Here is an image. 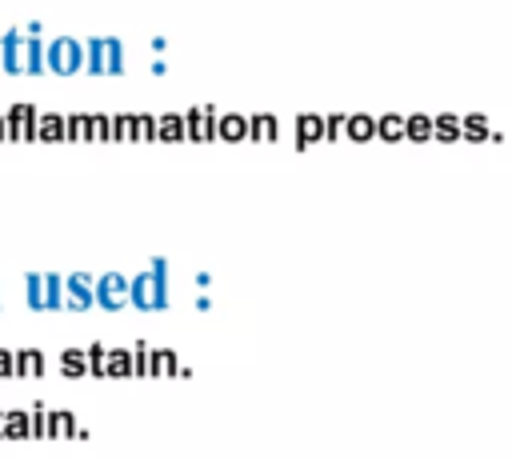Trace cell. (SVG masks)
Listing matches in <instances>:
<instances>
[{
  "label": "cell",
  "mask_w": 512,
  "mask_h": 460,
  "mask_svg": "<svg viewBox=\"0 0 512 460\" xmlns=\"http://www.w3.org/2000/svg\"><path fill=\"white\" fill-rule=\"evenodd\" d=\"M128 304L140 312H164L168 308V260L152 256L148 268L128 276Z\"/></svg>",
  "instance_id": "cell-1"
},
{
  "label": "cell",
  "mask_w": 512,
  "mask_h": 460,
  "mask_svg": "<svg viewBox=\"0 0 512 460\" xmlns=\"http://www.w3.org/2000/svg\"><path fill=\"white\" fill-rule=\"evenodd\" d=\"M84 72L120 76L124 72V40L120 36H88L84 40Z\"/></svg>",
  "instance_id": "cell-2"
},
{
  "label": "cell",
  "mask_w": 512,
  "mask_h": 460,
  "mask_svg": "<svg viewBox=\"0 0 512 460\" xmlns=\"http://www.w3.org/2000/svg\"><path fill=\"white\" fill-rule=\"evenodd\" d=\"M44 64H48V72H56V76H76V72L84 68V40H76V36H56V40H48Z\"/></svg>",
  "instance_id": "cell-3"
},
{
  "label": "cell",
  "mask_w": 512,
  "mask_h": 460,
  "mask_svg": "<svg viewBox=\"0 0 512 460\" xmlns=\"http://www.w3.org/2000/svg\"><path fill=\"white\" fill-rule=\"evenodd\" d=\"M92 296H96V308H108V312H120L128 308V276L124 272H104L92 280Z\"/></svg>",
  "instance_id": "cell-4"
},
{
  "label": "cell",
  "mask_w": 512,
  "mask_h": 460,
  "mask_svg": "<svg viewBox=\"0 0 512 460\" xmlns=\"http://www.w3.org/2000/svg\"><path fill=\"white\" fill-rule=\"evenodd\" d=\"M36 104L20 100L4 112V140H36Z\"/></svg>",
  "instance_id": "cell-5"
},
{
  "label": "cell",
  "mask_w": 512,
  "mask_h": 460,
  "mask_svg": "<svg viewBox=\"0 0 512 460\" xmlns=\"http://www.w3.org/2000/svg\"><path fill=\"white\" fill-rule=\"evenodd\" d=\"M44 48H48V40H44V24H40V20L24 24V72H28V76L48 72V64H44Z\"/></svg>",
  "instance_id": "cell-6"
},
{
  "label": "cell",
  "mask_w": 512,
  "mask_h": 460,
  "mask_svg": "<svg viewBox=\"0 0 512 460\" xmlns=\"http://www.w3.org/2000/svg\"><path fill=\"white\" fill-rule=\"evenodd\" d=\"M92 280H96V276H88V272H68V276H64V308H72V312L96 308Z\"/></svg>",
  "instance_id": "cell-7"
},
{
  "label": "cell",
  "mask_w": 512,
  "mask_h": 460,
  "mask_svg": "<svg viewBox=\"0 0 512 460\" xmlns=\"http://www.w3.org/2000/svg\"><path fill=\"white\" fill-rule=\"evenodd\" d=\"M0 68L8 76H20L24 72V28H8L0 36Z\"/></svg>",
  "instance_id": "cell-8"
},
{
  "label": "cell",
  "mask_w": 512,
  "mask_h": 460,
  "mask_svg": "<svg viewBox=\"0 0 512 460\" xmlns=\"http://www.w3.org/2000/svg\"><path fill=\"white\" fill-rule=\"evenodd\" d=\"M216 116L220 108L212 104H196L184 112V124H188V140H216Z\"/></svg>",
  "instance_id": "cell-9"
},
{
  "label": "cell",
  "mask_w": 512,
  "mask_h": 460,
  "mask_svg": "<svg viewBox=\"0 0 512 460\" xmlns=\"http://www.w3.org/2000/svg\"><path fill=\"white\" fill-rule=\"evenodd\" d=\"M320 140H324V116L320 112H300L296 116V148L304 152V148H312Z\"/></svg>",
  "instance_id": "cell-10"
},
{
  "label": "cell",
  "mask_w": 512,
  "mask_h": 460,
  "mask_svg": "<svg viewBox=\"0 0 512 460\" xmlns=\"http://www.w3.org/2000/svg\"><path fill=\"white\" fill-rule=\"evenodd\" d=\"M344 140H356V144L376 140V116H368V112H348V116H344Z\"/></svg>",
  "instance_id": "cell-11"
},
{
  "label": "cell",
  "mask_w": 512,
  "mask_h": 460,
  "mask_svg": "<svg viewBox=\"0 0 512 460\" xmlns=\"http://www.w3.org/2000/svg\"><path fill=\"white\" fill-rule=\"evenodd\" d=\"M156 140H188V124H184V112H160L156 116Z\"/></svg>",
  "instance_id": "cell-12"
},
{
  "label": "cell",
  "mask_w": 512,
  "mask_h": 460,
  "mask_svg": "<svg viewBox=\"0 0 512 460\" xmlns=\"http://www.w3.org/2000/svg\"><path fill=\"white\" fill-rule=\"evenodd\" d=\"M216 140H248V116H240V112H220V116H216Z\"/></svg>",
  "instance_id": "cell-13"
},
{
  "label": "cell",
  "mask_w": 512,
  "mask_h": 460,
  "mask_svg": "<svg viewBox=\"0 0 512 460\" xmlns=\"http://www.w3.org/2000/svg\"><path fill=\"white\" fill-rule=\"evenodd\" d=\"M16 376H44L48 372V356L40 348H16Z\"/></svg>",
  "instance_id": "cell-14"
},
{
  "label": "cell",
  "mask_w": 512,
  "mask_h": 460,
  "mask_svg": "<svg viewBox=\"0 0 512 460\" xmlns=\"http://www.w3.org/2000/svg\"><path fill=\"white\" fill-rule=\"evenodd\" d=\"M36 140H44V144H56V140H64V116L60 112H36Z\"/></svg>",
  "instance_id": "cell-15"
},
{
  "label": "cell",
  "mask_w": 512,
  "mask_h": 460,
  "mask_svg": "<svg viewBox=\"0 0 512 460\" xmlns=\"http://www.w3.org/2000/svg\"><path fill=\"white\" fill-rule=\"evenodd\" d=\"M432 140H440V144L464 140V136H460V116H456V112H436V116H432Z\"/></svg>",
  "instance_id": "cell-16"
},
{
  "label": "cell",
  "mask_w": 512,
  "mask_h": 460,
  "mask_svg": "<svg viewBox=\"0 0 512 460\" xmlns=\"http://www.w3.org/2000/svg\"><path fill=\"white\" fill-rule=\"evenodd\" d=\"M48 436H88L68 408H48Z\"/></svg>",
  "instance_id": "cell-17"
},
{
  "label": "cell",
  "mask_w": 512,
  "mask_h": 460,
  "mask_svg": "<svg viewBox=\"0 0 512 460\" xmlns=\"http://www.w3.org/2000/svg\"><path fill=\"white\" fill-rule=\"evenodd\" d=\"M276 132H280V124H276L272 112H252V116H248V140L268 144V140H276Z\"/></svg>",
  "instance_id": "cell-18"
},
{
  "label": "cell",
  "mask_w": 512,
  "mask_h": 460,
  "mask_svg": "<svg viewBox=\"0 0 512 460\" xmlns=\"http://www.w3.org/2000/svg\"><path fill=\"white\" fill-rule=\"evenodd\" d=\"M176 368H180V360H176L172 348H152L148 352V376H176Z\"/></svg>",
  "instance_id": "cell-19"
},
{
  "label": "cell",
  "mask_w": 512,
  "mask_h": 460,
  "mask_svg": "<svg viewBox=\"0 0 512 460\" xmlns=\"http://www.w3.org/2000/svg\"><path fill=\"white\" fill-rule=\"evenodd\" d=\"M404 140H416V144L432 140V116H428V112H412V116H404Z\"/></svg>",
  "instance_id": "cell-20"
},
{
  "label": "cell",
  "mask_w": 512,
  "mask_h": 460,
  "mask_svg": "<svg viewBox=\"0 0 512 460\" xmlns=\"http://www.w3.org/2000/svg\"><path fill=\"white\" fill-rule=\"evenodd\" d=\"M488 116L484 112H468V116H460V136L464 140H472V144H480V140H488Z\"/></svg>",
  "instance_id": "cell-21"
},
{
  "label": "cell",
  "mask_w": 512,
  "mask_h": 460,
  "mask_svg": "<svg viewBox=\"0 0 512 460\" xmlns=\"http://www.w3.org/2000/svg\"><path fill=\"white\" fill-rule=\"evenodd\" d=\"M376 140H404V116L400 112H384L376 116Z\"/></svg>",
  "instance_id": "cell-22"
},
{
  "label": "cell",
  "mask_w": 512,
  "mask_h": 460,
  "mask_svg": "<svg viewBox=\"0 0 512 460\" xmlns=\"http://www.w3.org/2000/svg\"><path fill=\"white\" fill-rule=\"evenodd\" d=\"M60 372H64L68 380L88 376V356H84V348H64V352H60Z\"/></svg>",
  "instance_id": "cell-23"
},
{
  "label": "cell",
  "mask_w": 512,
  "mask_h": 460,
  "mask_svg": "<svg viewBox=\"0 0 512 460\" xmlns=\"http://www.w3.org/2000/svg\"><path fill=\"white\" fill-rule=\"evenodd\" d=\"M4 436H12V440L32 436V420H28V412H20V408H4Z\"/></svg>",
  "instance_id": "cell-24"
},
{
  "label": "cell",
  "mask_w": 512,
  "mask_h": 460,
  "mask_svg": "<svg viewBox=\"0 0 512 460\" xmlns=\"http://www.w3.org/2000/svg\"><path fill=\"white\" fill-rule=\"evenodd\" d=\"M44 308H64V272H44Z\"/></svg>",
  "instance_id": "cell-25"
},
{
  "label": "cell",
  "mask_w": 512,
  "mask_h": 460,
  "mask_svg": "<svg viewBox=\"0 0 512 460\" xmlns=\"http://www.w3.org/2000/svg\"><path fill=\"white\" fill-rule=\"evenodd\" d=\"M24 296L32 312H44V272H28L24 276Z\"/></svg>",
  "instance_id": "cell-26"
},
{
  "label": "cell",
  "mask_w": 512,
  "mask_h": 460,
  "mask_svg": "<svg viewBox=\"0 0 512 460\" xmlns=\"http://www.w3.org/2000/svg\"><path fill=\"white\" fill-rule=\"evenodd\" d=\"M88 140H96V144L112 140V116L108 112H88Z\"/></svg>",
  "instance_id": "cell-27"
},
{
  "label": "cell",
  "mask_w": 512,
  "mask_h": 460,
  "mask_svg": "<svg viewBox=\"0 0 512 460\" xmlns=\"http://www.w3.org/2000/svg\"><path fill=\"white\" fill-rule=\"evenodd\" d=\"M108 376H132V348H108Z\"/></svg>",
  "instance_id": "cell-28"
},
{
  "label": "cell",
  "mask_w": 512,
  "mask_h": 460,
  "mask_svg": "<svg viewBox=\"0 0 512 460\" xmlns=\"http://www.w3.org/2000/svg\"><path fill=\"white\" fill-rule=\"evenodd\" d=\"M64 140H88V112H68L64 116Z\"/></svg>",
  "instance_id": "cell-29"
},
{
  "label": "cell",
  "mask_w": 512,
  "mask_h": 460,
  "mask_svg": "<svg viewBox=\"0 0 512 460\" xmlns=\"http://www.w3.org/2000/svg\"><path fill=\"white\" fill-rule=\"evenodd\" d=\"M132 140H156V116L152 112H132Z\"/></svg>",
  "instance_id": "cell-30"
},
{
  "label": "cell",
  "mask_w": 512,
  "mask_h": 460,
  "mask_svg": "<svg viewBox=\"0 0 512 460\" xmlns=\"http://www.w3.org/2000/svg\"><path fill=\"white\" fill-rule=\"evenodd\" d=\"M84 356H88V376H108V348L104 344H88Z\"/></svg>",
  "instance_id": "cell-31"
},
{
  "label": "cell",
  "mask_w": 512,
  "mask_h": 460,
  "mask_svg": "<svg viewBox=\"0 0 512 460\" xmlns=\"http://www.w3.org/2000/svg\"><path fill=\"white\" fill-rule=\"evenodd\" d=\"M148 352H152V344H144V340L132 344V376H148Z\"/></svg>",
  "instance_id": "cell-32"
},
{
  "label": "cell",
  "mask_w": 512,
  "mask_h": 460,
  "mask_svg": "<svg viewBox=\"0 0 512 460\" xmlns=\"http://www.w3.org/2000/svg\"><path fill=\"white\" fill-rule=\"evenodd\" d=\"M28 420H32V436H48V408H44V400H36L28 408Z\"/></svg>",
  "instance_id": "cell-33"
},
{
  "label": "cell",
  "mask_w": 512,
  "mask_h": 460,
  "mask_svg": "<svg viewBox=\"0 0 512 460\" xmlns=\"http://www.w3.org/2000/svg\"><path fill=\"white\" fill-rule=\"evenodd\" d=\"M112 140H132V112H116L112 116Z\"/></svg>",
  "instance_id": "cell-34"
},
{
  "label": "cell",
  "mask_w": 512,
  "mask_h": 460,
  "mask_svg": "<svg viewBox=\"0 0 512 460\" xmlns=\"http://www.w3.org/2000/svg\"><path fill=\"white\" fill-rule=\"evenodd\" d=\"M344 116H348V112H328V116H324V140L344 136Z\"/></svg>",
  "instance_id": "cell-35"
},
{
  "label": "cell",
  "mask_w": 512,
  "mask_h": 460,
  "mask_svg": "<svg viewBox=\"0 0 512 460\" xmlns=\"http://www.w3.org/2000/svg\"><path fill=\"white\" fill-rule=\"evenodd\" d=\"M4 376H16V356H12V348H0V380Z\"/></svg>",
  "instance_id": "cell-36"
},
{
  "label": "cell",
  "mask_w": 512,
  "mask_h": 460,
  "mask_svg": "<svg viewBox=\"0 0 512 460\" xmlns=\"http://www.w3.org/2000/svg\"><path fill=\"white\" fill-rule=\"evenodd\" d=\"M164 48H168V40H164V36H152V52L164 56Z\"/></svg>",
  "instance_id": "cell-37"
},
{
  "label": "cell",
  "mask_w": 512,
  "mask_h": 460,
  "mask_svg": "<svg viewBox=\"0 0 512 460\" xmlns=\"http://www.w3.org/2000/svg\"><path fill=\"white\" fill-rule=\"evenodd\" d=\"M148 68H152V72H156V76H164V72H168V64H164V56H156V60H152V64H148Z\"/></svg>",
  "instance_id": "cell-38"
},
{
  "label": "cell",
  "mask_w": 512,
  "mask_h": 460,
  "mask_svg": "<svg viewBox=\"0 0 512 460\" xmlns=\"http://www.w3.org/2000/svg\"><path fill=\"white\" fill-rule=\"evenodd\" d=\"M208 308H212V300L200 292V296H196V312H208Z\"/></svg>",
  "instance_id": "cell-39"
},
{
  "label": "cell",
  "mask_w": 512,
  "mask_h": 460,
  "mask_svg": "<svg viewBox=\"0 0 512 460\" xmlns=\"http://www.w3.org/2000/svg\"><path fill=\"white\" fill-rule=\"evenodd\" d=\"M0 436H4V408H0Z\"/></svg>",
  "instance_id": "cell-40"
},
{
  "label": "cell",
  "mask_w": 512,
  "mask_h": 460,
  "mask_svg": "<svg viewBox=\"0 0 512 460\" xmlns=\"http://www.w3.org/2000/svg\"><path fill=\"white\" fill-rule=\"evenodd\" d=\"M0 140H4V112H0Z\"/></svg>",
  "instance_id": "cell-41"
}]
</instances>
